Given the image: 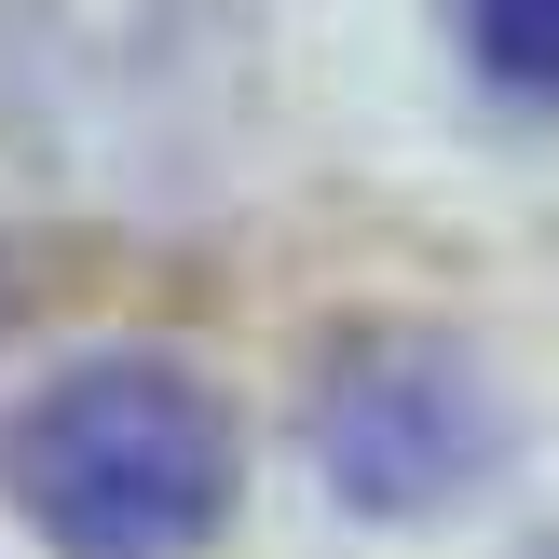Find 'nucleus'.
Segmentation results:
<instances>
[{"label":"nucleus","instance_id":"obj_1","mask_svg":"<svg viewBox=\"0 0 559 559\" xmlns=\"http://www.w3.org/2000/svg\"><path fill=\"white\" fill-rule=\"evenodd\" d=\"M233 409L178 355H69L0 424V491L69 559H191L233 519Z\"/></svg>","mask_w":559,"mask_h":559},{"label":"nucleus","instance_id":"obj_3","mask_svg":"<svg viewBox=\"0 0 559 559\" xmlns=\"http://www.w3.org/2000/svg\"><path fill=\"white\" fill-rule=\"evenodd\" d=\"M464 55H478L506 96H559V0H451Z\"/></svg>","mask_w":559,"mask_h":559},{"label":"nucleus","instance_id":"obj_2","mask_svg":"<svg viewBox=\"0 0 559 559\" xmlns=\"http://www.w3.org/2000/svg\"><path fill=\"white\" fill-rule=\"evenodd\" d=\"M491 451H506L491 382L464 369L451 342L369 328V342L328 355V382H314V464L342 478V506H369V519L464 506V491L491 478Z\"/></svg>","mask_w":559,"mask_h":559}]
</instances>
